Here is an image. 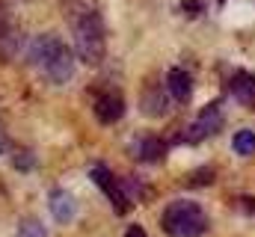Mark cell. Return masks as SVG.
I'll list each match as a JSON object with an SVG mask.
<instances>
[{
  "label": "cell",
  "mask_w": 255,
  "mask_h": 237,
  "mask_svg": "<svg viewBox=\"0 0 255 237\" xmlns=\"http://www.w3.org/2000/svg\"><path fill=\"white\" fill-rule=\"evenodd\" d=\"M65 18H68L74 54L89 65L101 62L104 54H107V27H104L101 12L89 0H68L65 3Z\"/></svg>",
  "instance_id": "cell-1"
},
{
  "label": "cell",
  "mask_w": 255,
  "mask_h": 237,
  "mask_svg": "<svg viewBox=\"0 0 255 237\" xmlns=\"http://www.w3.org/2000/svg\"><path fill=\"white\" fill-rule=\"evenodd\" d=\"M27 59L30 65L48 80V83H65L74 74V54L63 39L42 33L27 45Z\"/></svg>",
  "instance_id": "cell-2"
},
{
  "label": "cell",
  "mask_w": 255,
  "mask_h": 237,
  "mask_svg": "<svg viewBox=\"0 0 255 237\" xmlns=\"http://www.w3.org/2000/svg\"><path fill=\"white\" fill-rule=\"evenodd\" d=\"M160 229L169 237H202L208 232V214L193 199H175L163 208Z\"/></svg>",
  "instance_id": "cell-3"
},
{
  "label": "cell",
  "mask_w": 255,
  "mask_h": 237,
  "mask_svg": "<svg viewBox=\"0 0 255 237\" xmlns=\"http://www.w3.org/2000/svg\"><path fill=\"white\" fill-rule=\"evenodd\" d=\"M220 127H223V107H220V101H211V104H205V107L199 110V116L193 118V124L187 127L184 139H187L190 145H196V142H202V139L220 133Z\"/></svg>",
  "instance_id": "cell-4"
},
{
  "label": "cell",
  "mask_w": 255,
  "mask_h": 237,
  "mask_svg": "<svg viewBox=\"0 0 255 237\" xmlns=\"http://www.w3.org/2000/svg\"><path fill=\"white\" fill-rule=\"evenodd\" d=\"M89 175H92V181L98 184V190H104V196L113 202V208H116L119 214H125L128 208H130V199H128V193H125V187H122V181L113 175V172H110L104 163H95Z\"/></svg>",
  "instance_id": "cell-5"
},
{
  "label": "cell",
  "mask_w": 255,
  "mask_h": 237,
  "mask_svg": "<svg viewBox=\"0 0 255 237\" xmlns=\"http://www.w3.org/2000/svg\"><path fill=\"white\" fill-rule=\"evenodd\" d=\"M122 116H125V98H122V92L107 89V92H101L95 98V118L101 124H116Z\"/></svg>",
  "instance_id": "cell-6"
},
{
  "label": "cell",
  "mask_w": 255,
  "mask_h": 237,
  "mask_svg": "<svg viewBox=\"0 0 255 237\" xmlns=\"http://www.w3.org/2000/svg\"><path fill=\"white\" fill-rule=\"evenodd\" d=\"M229 95H232L238 104L255 110V74L253 71H244V68L235 71V74L229 77Z\"/></svg>",
  "instance_id": "cell-7"
},
{
  "label": "cell",
  "mask_w": 255,
  "mask_h": 237,
  "mask_svg": "<svg viewBox=\"0 0 255 237\" xmlns=\"http://www.w3.org/2000/svg\"><path fill=\"white\" fill-rule=\"evenodd\" d=\"M48 208H51L54 220L63 223V226H68V223L77 217V202H74V196H71L68 190H63V187H54V190L48 193Z\"/></svg>",
  "instance_id": "cell-8"
},
{
  "label": "cell",
  "mask_w": 255,
  "mask_h": 237,
  "mask_svg": "<svg viewBox=\"0 0 255 237\" xmlns=\"http://www.w3.org/2000/svg\"><path fill=\"white\" fill-rule=\"evenodd\" d=\"M166 95L175 104H187L193 95V80L184 68H169L166 71Z\"/></svg>",
  "instance_id": "cell-9"
},
{
  "label": "cell",
  "mask_w": 255,
  "mask_h": 237,
  "mask_svg": "<svg viewBox=\"0 0 255 237\" xmlns=\"http://www.w3.org/2000/svg\"><path fill=\"white\" fill-rule=\"evenodd\" d=\"M163 151H166V142H163L160 136H154V133L139 136V139L133 142V157H136L139 163H154V160L163 157Z\"/></svg>",
  "instance_id": "cell-10"
},
{
  "label": "cell",
  "mask_w": 255,
  "mask_h": 237,
  "mask_svg": "<svg viewBox=\"0 0 255 237\" xmlns=\"http://www.w3.org/2000/svg\"><path fill=\"white\" fill-rule=\"evenodd\" d=\"M232 148H235V154H241V157L255 154V133L253 130H238L235 139H232Z\"/></svg>",
  "instance_id": "cell-11"
},
{
  "label": "cell",
  "mask_w": 255,
  "mask_h": 237,
  "mask_svg": "<svg viewBox=\"0 0 255 237\" xmlns=\"http://www.w3.org/2000/svg\"><path fill=\"white\" fill-rule=\"evenodd\" d=\"M15 237H48V232H45V226L39 220H24L18 226V235Z\"/></svg>",
  "instance_id": "cell-12"
},
{
  "label": "cell",
  "mask_w": 255,
  "mask_h": 237,
  "mask_svg": "<svg viewBox=\"0 0 255 237\" xmlns=\"http://www.w3.org/2000/svg\"><path fill=\"white\" fill-rule=\"evenodd\" d=\"M157 98H163V92L148 89V95H142V110L151 113V116H160V113H163V104H157Z\"/></svg>",
  "instance_id": "cell-13"
},
{
  "label": "cell",
  "mask_w": 255,
  "mask_h": 237,
  "mask_svg": "<svg viewBox=\"0 0 255 237\" xmlns=\"http://www.w3.org/2000/svg\"><path fill=\"white\" fill-rule=\"evenodd\" d=\"M125 237H148V235H145V229H142V226H130V229L125 232Z\"/></svg>",
  "instance_id": "cell-14"
},
{
  "label": "cell",
  "mask_w": 255,
  "mask_h": 237,
  "mask_svg": "<svg viewBox=\"0 0 255 237\" xmlns=\"http://www.w3.org/2000/svg\"><path fill=\"white\" fill-rule=\"evenodd\" d=\"M3 145H6V142H3V136H0V151H3Z\"/></svg>",
  "instance_id": "cell-15"
}]
</instances>
